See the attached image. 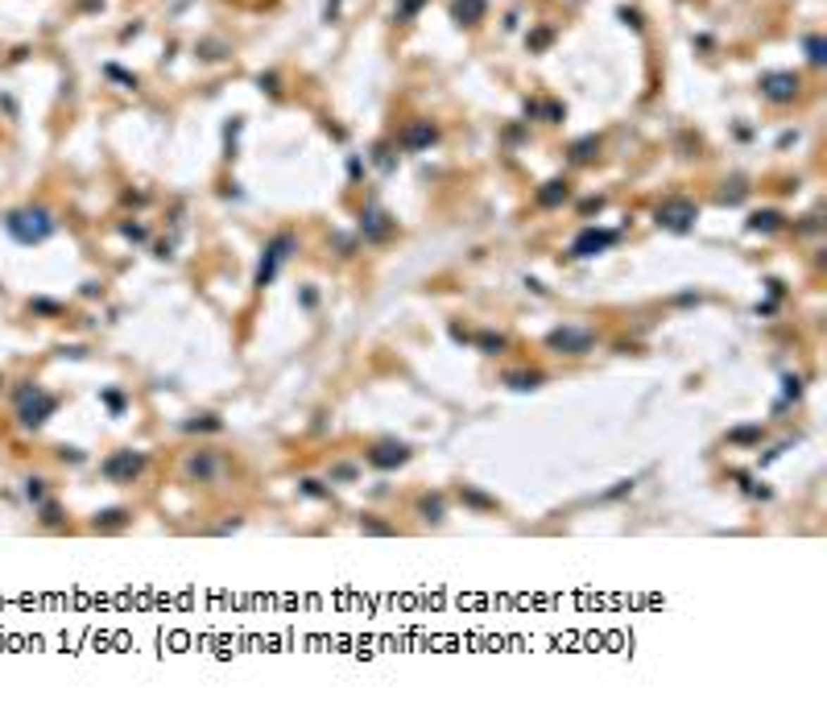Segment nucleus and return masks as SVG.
Segmentation results:
<instances>
[{
  "mask_svg": "<svg viewBox=\"0 0 827 703\" xmlns=\"http://www.w3.org/2000/svg\"><path fill=\"white\" fill-rule=\"evenodd\" d=\"M480 13H484V4H480V0L455 4V17H459V21H468V25H472V21H480Z\"/></svg>",
  "mask_w": 827,
  "mask_h": 703,
  "instance_id": "obj_14",
  "label": "nucleus"
},
{
  "mask_svg": "<svg viewBox=\"0 0 827 703\" xmlns=\"http://www.w3.org/2000/svg\"><path fill=\"white\" fill-rule=\"evenodd\" d=\"M13 402H17V414H21V422H25L30 430H42V426H46V418L58 410V402H54V397H46L37 385H21Z\"/></svg>",
  "mask_w": 827,
  "mask_h": 703,
  "instance_id": "obj_2",
  "label": "nucleus"
},
{
  "mask_svg": "<svg viewBox=\"0 0 827 703\" xmlns=\"http://www.w3.org/2000/svg\"><path fill=\"white\" fill-rule=\"evenodd\" d=\"M554 352H587L596 344V335L592 331H583V327H559V331H550V340H546Z\"/></svg>",
  "mask_w": 827,
  "mask_h": 703,
  "instance_id": "obj_7",
  "label": "nucleus"
},
{
  "mask_svg": "<svg viewBox=\"0 0 827 703\" xmlns=\"http://www.w3.org/2000/svg\"><path fill=\"white\" fill-rule=\"evenodd\" d=\"M211 464H216V455H191V459H187V472H191V476H211V472H216Z\"/></svg>",
  "mask_w": 827,
  "mask_h": 703,
  "instance_id": "obj_10",
  "label": "nucleus"
},
{
  "mask_svg": "<svg viewBox=\"0 0 827 703\" xmlns=\"http://www.w3.org/2000/svg\"><path fill=\"white\" fill-rule=\"evenodd\" d=\"M509 385H513V389H538L542 377H509Z\"/></svg>",
  "mask_w": 827,
  "mask_h": 703,
  "instance_id": "obj_22",
  "label": "nucleus"
},
{
  "mask_svg": "<svg viewBox=\"0 0 827 703\" xmlns=\"http://www.w3.org/2000/svg\"><path fill=\"white\" fill-rule=\"evenodd\" d=\"M658 224L666 228V232H687V228L695 224V203L691 199H670L658 207Z\"/></svg>",
  "mask_w": 827,
  "mask_h": 703,
  "instance_id": "obj_3",
  "label": "nucleus"
},
{
  "mask_svg": "<svg viewBox=\"0 0 827 703\" xmlns=\"http://www.w3.org/2000/svg\"><path fill=\"white\" fill-rule=\"evenodd\" d=\"M294 253V236H278L269 249H265V256H261V269H256V282L265 286V282H273V273H278V261L282 256H290Z\"/></svg>",
  "mask_w": 827,
  "mask_h": 703,
  "instance_id": "obj_8",
  "label": "nucleus"
},
{
  "mask_svg": "<svg viewBox=\"0 0 827 703\" xmlns=\"http://www.w3.org/2000/svg\"><path fill=\"white\" fill-rule=\"evenodd\" d=\"M33 311H42V315H58V311H63V302H33Z\"/></svg>",
  "mask_w": 827,
  "mask_h": 703,
  "instance_id": "obj_24",
  "label": "nucleus"
},
{
  "mask_svg": "<svg viewBox=\"0 0 827 703\" xmlns=\"http://www.w3.org/2000/svg\"><path fill=\"white\" fill-rule=\"evenodd\" d=\"M732 439H736V443H753V439H757V430H753V426H740V435H732Z\"/></svg>",
  "mask_w": 827,
  "mask_h": 703,
  "instance_id": "obj_26",
  "label": "nucleus"
},
{
  "mask_svg": "<svg viewBox=\"0 0 827 703\" xmlns=\"http://www.w3.org/2000/svg\"><path fill=\"white\" fill-rule=\"evenodd\" d=\"M211 430H220V418H194V422H187V435H211Z\"/></svg>",
  "mask_w": 827,
  "mask_h": 703,
  "instance_id": "obj_15",
  "label": "nucleus"
},
{
  "mask_svg": "<svg viewBox=\"0 0 827 703\" xmlns=\"http://www.w3.org/2000/svg\"><path fill=\"white\" fill-rule=\"evenodd\" d=\"M621 492H633V480H621V484H616V488H612L608 497H621Z\"/></svg>",
  "mask_w": 827,
  "mask_h": 703,
  "instance_id": "obj_27",
  "label": "nucleus"
},
{
  "mask_svg": "<svg viewBox=\"0 0 827 703\" xmlns=\"http://www.w3.org/2000/svg\"><path fill=\"white\" fill-rule=\"evenodd\" d=\"M145 472V455L141 451H120V455H112L108 464H104V476L108 480H132Z\"/></svg>",
  "mask_w": 827,
  "mask_h": 703,
  "instance_id": "obj_5",
  "label": "nucleus"
},
{
  "mask_svg": "<svg viewBox=\"0 0 827 703\" xmlns=\"http://www.w3.org/2000/svg\"><path fill=\"white\" fill-rule=\"evenodd\" d=\"M422 8V0H406V8H402V17H410V13H418Z\"/></svg>",
  "mask_w": 827,
  "mask_h": 703,
  "instance_id": "obj_29",
  "label": "nucleus"
},
{
  "mask_svg": "<svg viewBox=\"0 0 827 703\" xmlns=\"http://www.w3.org/2000/svg\"><path fill=\"white\" fill-rule=\"evenodd\" d=\"M360 228H364L368 236H385V232H389V220H385L381 211H368V216L360 220Z\"/></svg>",
  "mask_w": 827,
  "mask_h": 703,
  "instance_id": "obj_11",
  "label": "nucleus"
},
{
  "mask_svg": "<svg viewBox=\"0 0 827 703\" xmlns=\"http://www.w3.org/2000/svg\"><path fill=\"white\" fill-rule=\"evenodd\" d=\"M802 50H807L811 66H823V37H819V33H811V37L802 42Z\"/></svg>",
  "mask_w": 827,
  "mask_h": 703,
  "instance_id": "obj_12",
  "label": "nucleus"
},
{
  "mask_svg": "<svg viewBox=\"0 0 827 703\" xmlns=\"http://www.w3.org/2000/svg\"><path fill=\"white\" fill-rule=\"evenodd\" d=\"M563 194H567V187H563V182H546V187H542V207H554Z\"/></svg>",
  "mask_w": 827,
  "mask_h": 703,
  "instance_id": "obj_17",
  "label": "nucleus"
},
{
  "mask_svg": "<svg viewBox=\"0 0 827 703\" xmlns=\"http://www.w3.org/2000/svg\"><path fill=\"white\" fill-rule=\"evenodd\" d=\"M430 141H435V128H426V125H418L410 137H406V145H414V149H422V145H430Z\"/></svg>",
  "mask_w": 827,
  "mask_h": 703,
  "instance_id": "obj_16",
  "label": "nucleus"
},
{
  "mask_svg": "<svg viewBox=\"0 0 827 703\" xmlns=\"http://www.w3.org/2000/svg\"><path fill=\"white\" fill-rule=\"evenodd\" d=\"M612 240H616V232H608V228H592L587 236H579V240H575V256L600 253V249H608Z\"/></svg>",
  "mask_w": 827,
  "mask_h": 703,
  "instance_id": "obj_9",
  "label": "nucleus"
},
{
  "mask_svg": "<svg viewBox=\"0 0 827 703\" xmlns=\"http://www.w3.org/2000/svg\"><path fill=\"white\" fill-rule=\"evenodd\" d=\"M761 92L773 99V104H790V99L798 96V79L790 75V70H769V75L761 79Z\"/></svg>",
  "mask_w": 827,
  "mask_h": 703,
  "instance_id": "obj_6",
  "label": "nucleus"
},
{
  "mask_svg": "<svg viewBox=\"0 0 827 703\" xmlns=\"http://www.w3.org/2000/svg\"><path fill=\"white\" fill-rule=\"evenodd\" d=\"M104 406H108L112 414H125V393H120V389H104Z\"/></svg>",
  "mask_w": 827,
  "mask_h": 703,
  "instance_id": "obj_19",
  "label": "nucleus"
},
{
  "mask_svg": "<svg viewBox=\"0 0 827 703\" xmlns=\"http://www.w3.org/2000/svg\"><path fill=\"white\" fill-rule=\"evenodd\" d=\"M96 525H125V513H99Z\"/></svg>",
  "mask_w": 827,
  "mask_h": 703,
  "instance_id": "obj_23",
  "label": "nucleus"
},
{
  "mask_svg": "<svg viewBox=\"0 0 827 703\" xmlns=\"http://www.w3.org/2000/svg\"><path fill=\"white\" fill-rule=\"evenodd\" d=\"M761 228H782V216L765 211V216H753V220H749V232H761Z\"/></svg>",
  "mask_w": 827,
  "mask_h": 703,
  "instance_id": "obj_18",
  "label": "nucleus"
},
{
  "mask_svg": "<svg viewBox=\"0 0 827 703\" xmlns=\"http://www.w3.org/2000/svg\"><path fill=\"white\" fill-rule=\"evenodd\" d=\"M302 492H315V497H323V484H315V480H302Z\"/></svg>",
  "mask_w": 827,
  "mask_h": 703,
  "instance_id": "obj_28",
  "label": "nucleus"
},
{
  "mask_svg": "<svg viewBox=\"0 0 827 703\" xmlns=\"http://www.w3.org/2000/svg\"><path fill=\"white\" fill-rule=\"evenodd\" d=\"M406 459H410V447H406V443H397V439H381L377 447L368 451V468H377V472L402 468Z\"/></svg>",
  "mask_w": 827,
  "mask_h": 703,
  "instance_id": "obj_4",
  "label": "nucleus"
},
{
  "mask_svg": "<svg viewBox=\"0 0 827 703\" xmlns=\"http://www.w3.org/2000/svg\"><path fill=\"white\" fill-rule=\"evenodd\" d=\"M364 530L368 534H393V525H385V521H364Z\"/></svg>",
  "mask_w": 827,
  "mask_h": 703,
  "instance_id": "obj_25",
  "label": "nucleus"
},
{
  "mask_svg": "<svg viewBox=\"0 0 827 703\" xmlns=\"http://www.w3.org/2000/svg\"><path fill=\"white\" fill-rule=\"evenodd\" d=\"M798 393H802V381H798V377H786V381H782V402H778V410H786L790 402H798Z\"/></svg>",
  "mask_w": 827,
  "mask_h": 703,
  "instance_id": "obj_13",
  "label": "nucleus"
},
{
  "mask_svg": "<svg viewBox=\"0 0 827 703\" xmlns=\"http://www.w3.org/2000/svg\"><path fill=\"white\" fill-rule=\"evenodd\" d=\"M422 517H430V521H443V501H439V497L422 501Z\"/></svg>",
  "mask_w": 827,
  "mask_h": 703,
  "instance_id": "obj_20",
  "label": "nucleus"
},
{
  "mask_svg": "<svg viewBox=\"0 0 827 703\" xmlns=\"http://www.w3.org/2000/svg\"><path fill=\"white\" fill-rule=\"evenodd\" d=\"M4 232L17 240V244H42L54 236V216L46 207H17L4 216Z\"/></svg>",
  "mask_w": 827,
  "mask_h": 703,
  "instance_id": "obj_1",
  "label": "nucleus"
},
{
  "mask_svg": "<svg viewBox=\"0 0 827 703\" xmlns=\"http://www.w3.org/2000/svg\"><path fill=\"white\" fill-rule=\"evenodd\" d=\"M25 492H30V501H46V497H42V492H46V480H30Z\"/></svg>",
  "mask_w": 827,
  "mask_h": 703,
  "instance_id": "obj_21",
  "label": "nucleus"
}]
</instances>
